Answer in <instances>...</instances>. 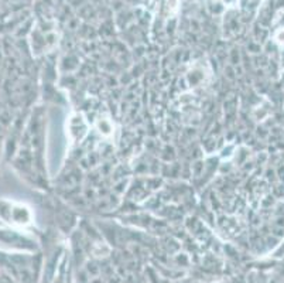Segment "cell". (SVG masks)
<instances>
[{"label":"cell","instance_id":"1","mask_svg":"<svg viewBox=\"0 0 284 283\" xmlns=\"http://www.w3.org/2000/svg\"><path fill=\"white\" fill-rule=\"evenodd\" d=\"M98 129H99V132H101L103 136H109L114 132V125H112V122H111L109 119H106V118H105V119H99Z\"/></svg>","mask_w":284,"mask_h":283}]
</instances>
